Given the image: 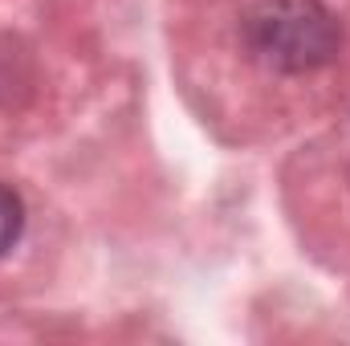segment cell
Segmentation results:
<instances>
[{
	"instance_id": "7a4b0ae2",
	"label": "cell",
	"mask_w": 350,
	"mask_h": 346,
	"mask_svg": "<svg viewBox=\"0 0 350 346\" xmlns=\"http://www.w3.org/2000/svg\"><path fill=\"white\" fill-rule=\"evenodd\" d=\"M37 86V70H33V53L25 49L21 37L0 33V110L21 106Z\"/></svg>"
},
{
	"instance_id": "6da1fadb",
	"label": "cell",
	"mask_w": 350,
	"mask_h": 346,
	"mask_svg": "<svg viewBox=\"0 0 350 346\" xmlns=\"http://www.w3.org/2000/svg\"><path fill=\"white\" fill-rule=\"evenodd\" d=\"M245 37L277 74H314L342 49V25L322 0H265L249 16Z\"/></svg>"
},
{
	"instance_id": "3957f363",
	"label": "cell",
	"mask_w": 350,
	"mask_h": 346,
	"mask_svg": "<svg viewBox=\"0 0 350 346\" xmlns=\"http://www.w3.org/2000/svg\"><path fill=\"white\" fill-rule=\"evenodd\" d=\"M25 224H29V212H25V200L16 187L0 183V257H8L21 237H25Z\"/></svg>"
}]
</instances>
